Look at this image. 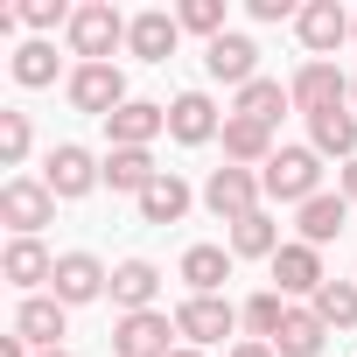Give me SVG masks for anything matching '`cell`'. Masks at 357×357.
<instances>
[{"mask_svg": "<svg viewBox=\"0 0 357 357\" xmlns=\"http://www.w3.org/2000/svg\"><path fill=\"white\" fill-rule=\"evenodd\" d=\"M259 190L273 197V204H315L322 197V154L315 147H280L266 168H259Z\"/></svg>", "mask_w": 357, "mask_h": 357, "instance_id": "1", "label": "cell"}, {"mask_svg": "<svg viewBox=\"0 0 357 357\" xmlns=\"http://www.w3.org/2000/svg\"><path fill=\"white\" fill-rule=\"evenodd\" d=\"M126 15L112 8V0H84V8L70 15V56L77 63H112V50L126 43Z\"/></svg>", "mask_w": 357, "mask_h": 357, "instance_id": "2", "label": "cell"}, {"mask_svg": "<svg viewBox=\"0 0 357 357\" xmlns=\"http://www.w3.org/2000/svg\"><path fill=\"white\" fill-rule=\"evenodd\" d=\"M43 183H50L56 204H77V197H91V190L105 183V161H98L91 147L63 140V147H50V161H43Z\"/></svg>", "mask_w": 357, "mask_h": 357, "instance_id": "3", "label": "cell"}, {"mask_svg": "<svg viewBox=\"0 0 357 357\" xmlns=\"http://www.w3.org/2000/svg\"><path fill=\"white\" fill-rule=\"evenodd\" d=\"M259 197H266V190H259V168H231V161H225V168H211V183H204V211H211L218 225H245V218L259 211Z\"/></svg>", "mask_w": 357, "mask_h": 357, "instance_id": "4", "label": "cell"}, {"mask_svg": "<svg viewBox=\"0 0 357 357\" xmlns=\"http://www.w3.org/2000/svg\"><path fill=\"white\" fill-rule=\"evenodd\" d=\"M112 357H175V315L140 308L112 322Z\"/></svg>", "mask_w": 357, "mask_h": 357, "instance_id": "5", "label": "cell"}, {"mask_svg": "<svg viewBox=\"0 0 357 357\" xmlns=\"http://www.w3.org/2000/svg\"><path fill=\"white\" fill-rule=\"evenodd\" d=\"M0 225H15V238H36L43 225H56V197H50V183L15 175V183L0 190Z\"/></svg>", "mask_w": 357, "mask_h": 357, "instance_id": "6", "label": "cell"}, {"mask_svg": "<svg viewBox=\"0 0 357 357\" xmlns=\"http://www.w3.org/2000/svg\"><path fill=\"white\" fill-rule=\"evenodd\" d=\"M238 329V308L225 301V294H190L183 308H175V336H183L190 350H204V343H225Z\"/></svg>", "mask_w": 357, "mask_h": 357, "instance_id": "7", "label": "cell"}, {"mask_svg": "<svg viewBox=\"0 0 357 357\" xmlns=\"http://www.w3.org/2000/svg\"><path fill=\"white\" fill-rule=\"evenodd\" d=\"M63 91H70L77 112H98V119H112V112L126 105V77H119V63H77Z\"/></svg>", "mask_w": 357, "mask_h": 357, "instance_id": "8", "label": "cell"}, {"mask_svg": "<svg viewBox=\"0 0 357 357\" xmlns=\"http://www.w3.org/2000/svg\"><path fill=\"white\" fill-rule=\"evenodd\" d=\"M287 91H294V105H301L308 119H315V112H336V105H350V77H343L336 63H315V56L294 70V84H287Z\"/></svg>", "mask_w": 357, "mask_h": 357, "instance_id": "9", "label": "cell"}, {"mask_svg": "<svg viewBox=\"0 0 357 357\" xmlns=\"http://www.w3.org/2000/svg\"><path fill=\"white\" fill-rule=\"evenodd\" d=\"M50 294H56L63 308H84V301L112 294V273H105L91 252H63V259H56V280H50Z\"/></svg>", "mask_w": 357, "mask_h": 357, "instance_id": "10", "label": "cell"}, {"mask_svg": "<svg viewBox=\"0 0 357 357\" xmlns=\"http://www.w3.org/2000/svg\"><path fill=\"white\" fill-rule=\"evenodd\" d=\"M63 329H70V308H63L56 294H29V301L15 308V336H22L29 350H63Z\"/></svg>", "mask_w": 357, "mask_h": 357, "instance_id": "11", "label": "cell"}, {"mask_svg": "<svg viewBox=\"0 0 357 357\" xmlns=\"http://www.w3.org/2000/svg\"><path fill=\"white\" fill-rule=\"evenodd\" d=\"M273 280H280V294H287V301H315L329 273H322V252L294 238V245H280V252H273Z\"/></svg>", "mask_w": 357, "mask_h": 357, "instance_id": "12", "label": "cell"}, {"mask_svg": "<svg viewBox=\"0 0 357 357\" xmlns=\"http://www.w3.org/2000/svg\"><path fill=\"white\" fill-rule=\"evenodd\" d=\"M204 70L218 77V84H252L259 77V50H252V36H218V43H204Z\"/></svg>", "mask_w": 357, "mask_h": 357, "instance_id": "13", "label": "cell"}, {"mask_svg": "<svg viewBox=\"0 0 357 357\" xmlns=\"http://www.w3.org/2000/svg\"><path fill=\"white\" fill-rule=\"evenodd\" d=\"M225 161L231 168H266L280 147H273V126H259V119H238V112H225Z\"/></svg>", "mask_w": 357, "mask_h": 357, "instance_id": "14", "label": "cell"}, {"mask_svg": "<svg viewBox=\"0 0 357 357\" xmlns=\"http://www.w3.org/2000/svg\"><path fill=\"white\" fill-rule=\"evenodd\" d=\"M294 29H301V50H308V56L322 63V56H329V50H336V43H343V36L357 29V22H350V15L336 8V0H308V8H301V22H294Z\"/></svg>", "mask_w": 357, "mask_h": 357, "instance_id": "15", "label": "cell"}, {"mask_svg": "<svg viewBox=\"0 0 357 357\" xmlns=\"http://www.w3.org/2000/svg\"><path fill=\"white\" fill-rule=\"evenodd\" d=\"M175 43H183V22L161 15V8L133 15V29H126V50H133L140 63H168V56H175Z\"/></svg>", "mask_w": 357, "mask_h": 357, "instance_id": "16", "label": "cell"}, {"mask_svg": "<svg viewBox=\"0 0 357 357\" xmlns=\"http://www.w3.org/2000/svg\"><path fill=\"white\" fill-rule=\"evenodd\" d=\"M154 133H168V105H147V98H126V105L105 119V140H112V147H147Z\"/></svg>", "mask_w": 357, "mask_h": 357, "instance_id": "17", "label": "cell"}, {"mask_svg": "<svg viewBox=\"0 0 357 357\" xmlns=\"http://www.w3.org/2000/svg\"><path fill=\"white\" fill-rule=\"evenodd\" d=\"M154 183H161V168H154L147 147H105V190H126V197L140 204Z\"/></svg>", "mask_w": 357, "mask_h": 357, "instance_id": "18", "label": "cell"}, {"mask_svg": "<svg viewBox=\"0 0 357 357\" xmlns=\"http://www.w3.org/2000/svg\"><path fill=\"white\" fill-rule=\"evenodd\" d=\"M168 133L183 140V147H204V140H218V133H225V119H218V105H211L204 91H183V98L168 105Z\"/></svg>", "mask_w": 357, "mask_h": 357, "instance_id": "19", "label": "cell"}, {"mask_svg": "<svg viewBox=\"0 0 357 357\" xmlns=\"http://www.w3.org/2000/svg\"><path fill=\"white\" fill-rule=\"evenodd\" d=\"M343 225H350V197H343V190H336V197L322 190L315 204H301V211H294V231H301V245H315V252H322Z\"/></svg>", "mask_w": 357, "mask_h": 357, "instance_id": "20", "label": "cell"}, {"mask_svg": "<svg viewBox=\"0 0 357 357\" xmlns=\"http://www.w3.org/2000/svg\"><path fill=\"white\" fill-rule=\"evenodd\" d=\"M154 294H161V266H154V259H119V266H112V301H119V315L154 308Z\"/></svg>", "mask_w": 357, "mask_h": 357, "instance_id": "21", "label": "cell"}, {"mask_svg": "<svg viewBox=\"0 0 357 357\" xmlns=\"http://www.w3.org/2000/svg\"><path fill=\"white\" fill-rule=\"evenodd\" d=\"M322 343H329V322L315 308H287V322L273 336V357H322Z\"/></svg>", "mask_w": 357, "mask_h": 357, "instance_id": "22", "label": "cell"}, {"mask_svg": "<svg viewBox=\"0 0 357 357\" xmlns=\"http://www.w3.org/2000/svg\"><path fill=\"white\" fill-rule=\"evenodd\" d=\"M308 140H315V154L357 161V112H350V105H336V112H315V119H308Z\"/></svg>", "mask_w": 357, "mask_h": 357, "instance_id": "23", "label": "cell"}, {"mask_svg": "<svg viewBox=\"0 0 357 357\" xmlns=\"http://www.w3.org/2000/svg\"><path fill=\"white\" fill-rule=\"evenodd\" d=\"M0 273H8L15 287H43V280H56V259L43 252V238H15L8 252H0Z\"/></svg>", "mask_w": 357, "mask_h": 357, "instance_id": "24", "label": "cell"}, {"mask_svg": "<svg viewBox=\"0 0 357 357\" xmlns=\"http://www.w3.org/2000/svg\"><path fill=\"white\" fill-rule=\"evenodd\" d=\"M190 204H197V197H190V183L161 168V183L140 197V225H183V211H190Z\"/></svg>", "mask_w": 357, "mask_h": 357, "instance_id": "25", "label": "cell"}, {"mask_svg": "<svg viewBox=\"0 0 357 357\" xmlns=\"http://www.w3.org/2000/svg\"><path fill=\"white\" fill-rule=\"evenodd\" d=\"M225 280H231V252L225 245H190L183 252V287L190 294H218Z\"/></svg>", "mask_w": 357, "mask_h": 357, "instance_id": "26", "label": "cell"}, {"mask_svg": "<svg viewBox=\"0 0 357 357\" xmlns=\"http://www.w3.org/2000/svg\"><path fill=\"white\" fill-rule=\"evenodd\" d=\"M287 105H294V91H287L280 77H252V84L238 91V105H231V112H238V119H259V126H273Z\"/></svg>", "mask_w": 357, "mask_h": 357, "instance_id": "27", "label": "cell"}, {"mask_svg": "<svg viewBox=\"0 0 357 357\" xmlns=\"http://www.w3.org/2000/svg\"><path fill=\"white\" fill-rule=\"evenodd\" d=\"M280 252V225L266 211H252L245 225H231V259H273Z\"/></svg>", "mask_w": 357, "mask_h": 357, "instance_id": "28", "label": "cell"}, {"mask_svg": "<svg viewBox=\"0 0 357 357\" xmlns=\"http://www.w3.org/2000/svg\"><path fill=\"white\" fill-rule=\"evenodd\" d=\"M8 70H15V84H29V91L56 84V43H43V36H36V43H22Z\"/></svg>", "mask_w": 357, "mask_h": 357, "instance_id": "29", "label": "cell"}, {"mask_svg": "<svg viewBox=\"0 0 357 357\" xmlns=\"http://www.w3.org/2000/svg\"><path fill=\"white\" fill-rule=\"evenodd\" d=\"M287 308H294V301H287L280 287H266V294H252V301L238 308V322H245L259 343H273V336H280V322H287Z\"/></svg>", "mask_w": 357, "mask_h": 357, "instance_id": "30", "label": "cell"}, {"mask_svg": "<svg viewBox=\"0 0 357 357\" xmlns=\"http://www.w3.org/2000/svg\"><path fill=\"white\" fill-rule=\"evenodd\" d=\"M329 329H357V280H322V294L308 301Z\"/></svg>", "mask_w": 357, "mask_h": 357, "instance_id": "31", "label": "cell"}, {"mask_svg": "<svg viewBox=\"0 0 357 357\" xmlns=\"http://www.w3.org/2000/svg\"><path fill=\"white\" fill-rule=\"evenodd\" d=\"M175 22H183L190 36H204V43L231 36V29H225V0H183V8H175Z\"/></svg>", "mask_w": 357, "mask_h": 357, "instance_id": "32", "label": "cell"}, {"mask_svg": "<svg viewBox=\"0 0 357 357\" xmlns=\"http://www.w3.org/2000/svg\"><path fill=\"white\" fill-rule=\"evenodd\" d=\"M29 112H0V161H8V168H22L29 161Z\"/></svg>", "mask_w": 357, "mask_h": 357, "instance_id": "33", "label": "cell"}, {"mask_svg": "<svg viewBox=\"0 0 357 357\" xmlns=\"http://www.w3.org/2000/svg\"><path fill=\"white\" fill-rule=\"evenodd\" d=\"M15 15H22L36 36H50V29H70V15H77V8H63V0H22Z\"/></svg>", "mask_w": 357, "mask_h": 357, "instance_id": "34", "label": "cell"}, {"mask_svg": "<svg viewBox=\"0 0 357 357\" xmlns=\"http://www.w3.org/2000/svg\"><path fill=\"white\" fill-rule=\"evenodd\" d=\"M245 8H252V22H301L294 0H245Z\"/></svg>", "mask_w": 357, "mask_h": 357, "instance_id": "35", "label": "cell"}, {"mask_svg": "<svg viewBox=\"0 0 357 357\" xmlns=\"http://www.w3.org/2000/svg\"><path fill=\"white\" fill-rule=\"evenodd\" d=\"M231 357H273V343H259V336H245V343H231Z\"/></svg>", "mask_w": 357, "mask_h": 357, "instance_id": "36", "label": "cell"}, {"mask_svg": "<svg viewBox=\"0 0 357 357\" xmlns=\"http://www.w3.org/2000/svg\"><path fill=\"white\" fill-rule=\"evenodd\" d=\"M0 357H36V350H29L22 336H0Z\"/></svg>", "mask_w": 357, "mask_h": 357, "instance_id": "37", "label": "cell"}, {"mask_svg": "<svg viewBox=\"0 0 357 357\" xmlns=\"http://www.w3.org/2000/svg\"><path fill=\"white\" fill-rule=\"evenodd\" d=\"M343 197L357 204V161H343Z\"/></svg>", "mask_w": 357, "mask_h": 357, "instance_id": "38", "label": "cell"}, {"mask_svg": "<svg viewBox=\"0 0 357 357\" xmlns=\"http://www.w3.org/2000/svg\"><path fill=\"white\" fill-rule=\"evenodd\" d=\"M175 357H204V350H190V343H175Z\"/></svg>", "mask_w": 357, "mask_h": 357, "instance_id": "39", "label": "cell"}, {"mask_svg": "<svg viewBox=\"0 0 357 357\" xmlns=\"http://www.w3.org/2000/svg\"><path fill=\"white\" fill-rule=\"evenodd\" d=\"M36 357H70V350H36Z\"/></svg>", "mask_w": 357, "mask_h": 357, "instance_id": "40", "label": "cell"}, {"mask_svg": "<svg viewBox=\"0 0 357 357\" xmlns=\"http://www.w3.org/2000/svg\"><path fill=\"white\" fill-rule=\"evenodd\" d=\"M350 105H357V77H350Z\"/></svg>", "mask_w": 357, "mask_h": 357, "instance_id": "41", "label": "cell"}, {"mask_svg": "<svg viewBox=\"0 0 357 357\" xmlns=\"http://www.w3.org/2000/svg\"><path fill=\"white\" fill-rule=\"evenodd\" d=\"M350 36H357V29H350Z\"/></svg>", "mask_w": 357, "mask_h": 357, "instance_id": "42", "label": "cell"}]
</instances>
